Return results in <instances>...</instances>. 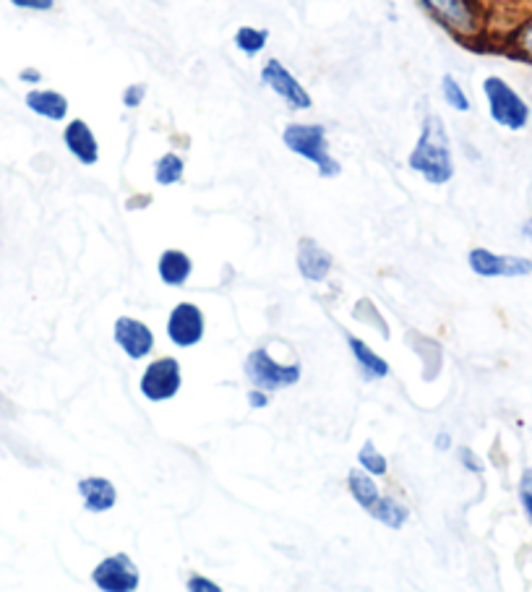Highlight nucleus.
Masks as SVG:
<instances>
[{"mask_svg": "<svg viewBox=\"0 0 532 592\" xmlns=\"http://www.w3.org/2000/svg\"><path fill=\"white\" fill-rule=\"evenodd\" d=\"M183 389V368L178 358H154L139 379V392L147 402H170Z\"/></svg>", "mask_w": 532, "mask_h": 592, "instance_id": "6", "label": "nucleus"}, {"mask_svg": "<svg viewBox=\"0 0 532 592\" xmlns=\"http://www.w3.org/2000/svg\"><path fill=\"white\" fill-rule=\"evenodd\" d=\"M243 373L256 389L264 392H277V389H290L303 379V366L300 363H280L269 350L256 347L246 355Z\"/></svg>", "mask_w": 532, "mask_h": 592, "instance_id": "5", "label": "nucleus"}, {"mask_svg": "<svg viewBox=\"0 0 532 592\" xmlns=\"http://www.w3.org/2000/svg\"><path fill=\"white\" fill-rule=\"evenodd\" d=\"M358 467L360 470H366V473H371L373 478H384V475H389V459L376 449L373 441H363V446H360Z\"/></svg>", "mask_w": 532, "mask_h": 592, "instance_id": "24", "label": "nucleus"}, {"mask_svg": "<svg viewBox=\"0 0 532 592\" xmlns=\"http://www.w3.org/2000/svg\"><path fill=\"white\" fill-rule=\"evenodd\" d=\"M19 81H24V84H32V87H37V84H42V71H40V68H34V66L21 68V71H19Z\"/></svg>", "mask_w": 532, "mask_h": 592, "instance_id": "30", "label": "nucleus"}, {"mask_svg": "<svg viewBox=\"0 0 532 592\" xmlns=\"http://www.w3.org/2000/svg\"><path fill=\"white\" fill-rule=\"evenodd\" d=\"M266 42H269V29L251 27V24H243V27L235 29L233 45L238 53L248 55V58H256L266 50Z\"/></svg>", "mask_w": 532, "mask_h": 592, "instance_id": "22", "label": "nucleus"}, {"mask_svg": "<svg viewBox=\"0 0 532 592\" xmlns=\"http://www.w3.org/2000/svg\"><path fill=\"white\" fill-rule=\"evenodd\" d=\"M418 6L459 45L478 47L496 40L491 0H418Z\"/></svg>", "mask_w": 532, "mask_h": 592, "instance_id": "1", "label": "nucleus"}, {"mask_svg": "<svg viewBox=\"0 0 532 592\" xmlns=\"http://www.w3.org/2000/svg\"><path fill=\"white\" fill-rule=\"evenodd\" d=\"M452 446H454V441H452V436H449V433H446V431H441L439 436L433 439V449H436V452H441V454L449 452Z\"/></svg>", "mask_w": 532, "mask_h": 592, "instance_id": "32", "label": "nucleus"}, {"mask_svg": "<svg viewBox=\"0 0 532 592\" xmlns=\"http://www.w3.org/2000/svg\"><path fill=\"white\" fill-rule=\"evenodd\" d=\"M24 105L27 110H32L37 118H45L50 123H63L68 120V110H71V102L63 92L58 89H29L27 97H24Z\"/></svg>", "mask_w": 532, "mask_h": 592, "instance_id": "16", "label": "nucleus"}, {"mask_svg": "<svg viewBox=\"0 0 532 592\" xmlns=\"http://www.w3.org/2000/svg\"><path fill=\"white\" fill-rule=\"evenodd\" d=\"M480 89H483V97H486L488 115H491L496 126L514 131V134L530 126V105L509 81L501 79V76H486Z\"/></svg>", "mask_w": 532, "mask_h": 592, "instance_id": "4", "label": "nucleus"}, {"mask_svg": "<svg viewBox=\"0 0 532 592\" xmlns=\"http://www.w3.org/2000/svg\"><path fill=\"white\" fill-rule=\"evenodd\" d=\"M347 347H350L355 363H358V368L363 371V376H366L368 381L386 379V376L392 373L389 363H386L379 353H373L371 347L360 340V337H353V334H350V337H347Z\"/></svg>", "mask_w": 532, "mask_h": 592, "instance_id": "18", "label": "nucleus"}, {"mask_svg": "<svg viewBox=\"0 0 532 592\" xmlns=\"http://www.w3.org/2000/svg\"><path fill=\"white\" fill-rule=\"evenodd\" d=\"M259 76L261 84H264L266 89H272V92L277 94L290 110H295V113H306V110L313 107V97L308 94V89L300 84L298 76H295L280 58H266Z\"/></svg>", "mask_w": 532, "mask_h": 592, "instance_id": "7", "label": "nucleus"}, {"mask_svg": "<svg viewBox=\"0 0 532 592\" xmlns=\"http://www.w3.org/2000/svg\"><path fill=\"white\" fill-rule=\"evenodd\" d=\"M496 40H499L501 53L519 60V63L532 66V11H527L525 16H519L512 27L506 29V32H501Z\"/></svg>", "mask_w": 532, "mask_h": 592, "instance_id": "15", "label": "nucleus"}, {"mask_svg": "<svg viewBox=\"0 0 532 592\" xmlns=\"http://www.w3.org/2000/svg\"><path fill=\"white\" fill-rule=\"evenodd\" d=\"M204 334H207V319H204V311L196 303L183 300L167 316V340L180 350L201 345Z\"/></svg>", "mask_w": 532, "mask_h": 592, "instance_id": "9", "label": "nucleus"}, {"mask_svg": "<svg viewBox=\"0 0 532 592\" xmlns=\"http://www.w3.org/2000/svg\"><path fill=\"white\" fill-rule=\"evenodd\" d=\"M519 488H530L532 491V470L527 467L525 473H522V478H519Z\"/></svg>", "mask_w": 532, "mask_h": 592, "instance_id": "33", "label": "nucleus"}, {"mask_svg": "<svg viewBox=\"0 0 532 592\" xmlns=\"http://www.w3.org/2000/svg\"><path fill=\"white\" fill-rule=\"evenodd\" d=\"M157 274L167 287H183L188 285L193 274V259L186 251H178V248H167L162 251L160 261H157Z\"/></svg>", "mask_w": 532, "mask_h": 592, "instance_id": "17", "label": "nucleus"}, {"mask_svg": "<svg viewBox=\"0 0 532 592\" xmlns=\"http://www.w3.org/2000/svg\"><path fill=\"white\" fill-rule=\"evenodd\" d=\"M8 3L21 11H37V14H47L55 8V0H8Z\"/></svg>", "mask_w": 532, "mask_h": 592, "instance_id": "28", "label": "nucleus"}, {"mask_svg": "<svg viewBox=\"0 0 532 592\" xmlns=\"http://www.w3.org/2000/svg\"><path fill=\"white\" fill-rule=\"evenodd\" d=\"M92 585L102 592H133L139 590L141 572L128 553H113L92 569Z\"/></svg>", "mask_w": 532, "mask_h": 592, "instance_id": "8", "label": "nucleus"}, {"mask_svg": "<svg viewBox=\"0 0 532 592\" xmlns=\"http://www.w3.org/2000/svg\"><path fill=\"white\" fill-rule=\"evenodd\" d=\"M347 491H350V496H353L355 504L363 512H368L381 499V488L376 483V478L371 473H366V470H360V467L358 470H350V475H347Z\"/></svg>", "mask_w": 532, "mask_h": 592, "instance_id": "19", "label": "nucleus"}, {"mask_svg": "<svg viewBox=\"0 0 532 592\" xmlns=\"http://www.w3.org/2000/svg\"><path fill=\"white\" fill-rule=\"evenodd\" d=\"M519 504H522V512H525L527 522L532 525V491L530 488H519Z\"/></svg>", "mask_w": 532, "mask_h": 592, "instance_id": "31", "label": "nucleus"}, {"mask_svg": "<svg viewBox=\"0 0 532 592\" xmlns=\"http://www.w3.org/2000/svg\"><path fill=\"white\" fill-rule=\"evenodd\" d=\"M441 97H444V102L452 107L454 113H470L473 110V102L467 97L465 87L452 74L441 76Z\"/></svg>", "mask_w": 532, "mask_h": 592, "instance_id": "23", "label": "nucleus"}, {"mask_svg": "<svg viewBox=\"0 0 532 592\" xmlns=\"http://www.w3.org/2000/svg\"><path fill=\"white\" fill-rule=\"evenodd\" d=\"M248 407H251V410H266V407H269V394H266L264 389H256V386H253L251 392H248Z\"/></svg>", "mask_w": 532, "mask_h": 592, "instance_id": "29", "label": "nucleus"}, {"mask_svg": "<svg viewBox=\"0 0 532 592\" xmlns=\"http://www.w3.org/2000/svg\"><path fill=\"white\" fill-rule=\"evenodd\" d=\"M186 590L188 592H222V587L217 585V582H212L209 577H204V574H191V577L186 579Z\"/></svg>", "mask_w": 532, "mask_h": 592, "instance_id": "27", "label": "nucleus"}, {"mask_svg": "<svg viewBox=\"0 0 532 592\" xmlns=\"http://www.w3.org/2000/svg\"><path fill=\"white\" fill-rule=\"evenodd\" d=\"M407 167L431 186H446L454 178L452 141L446 134L444 120L436 113H428L420 123L418 141L407 157Z\"/></svg>", "mask_w": 532, "mask_h": 592, "instance_id": "2", "label": "nucleus"}, {"mask_svg": "<svg viewBox=\"0 0 532 592\" xmlns=\"http://www.w3.org/2000/svg\"><path fill=\"white\" fill-rule=\"evenodd\" d=\"M282 144L295 157L311 162L319 178L329 180L342 173V165L329 152V134L321 123H287L282 128Z\"/></svg>", "mask_w": 532, "mask_h": 592, "instance_id": "3", "label": "nucleus"}, {"mask_svg": "<svg viewBox=\"0 0 532 592\" xmlns=\"http://www.w3.org/2000/svg\"><path fill=\"white\" fill-rule=\"evenodd\" d=\"M295 264L303 280L308 282H324L332 274L334 259L332 253L321 248L313 238H303L298 243V253H295Z\"/></svg>", "mask_w": 532, "mask_h": 592, "instance_id": "13", "label": "nucleus"}, {"mask_svg": "<svg viewBox=\"0 0 532 592\" xmlns=\"http://www.w3.org/2000/svg\"><path fill=\"white\" fill-rule=\"evenodd\" d=\"M186 175V160L178 152H165L154 162V183L162 188L178 186Z\"/></svg>", "mask_w": 532, "mask_h": 592, "instance_id": "21", "label": "nucleus"}, {"mask_svg": "<svg viewBox=\"0 0 532 592\" xmlns=\"http://www.w3.org/2000/svg\"><path fill=\"white\" fill-rule=\"evenodd\" d=\"M467 264L478 277H527L532 274V259L527 256H504V253H493L488 248H473L467 253Z\"/></svg>", "mask_w": 532, "mask_h": 592, "instance_id": "10", "label": "nucleus"}, {"mask_svg": "<svg viewBox=\"0 0 532 592\" xmlns=\"http://www.w3.org/2000/svg\"><path fill=\"white\" fill-rule=\"evenodd\" d=\"M76 491L81 496V504L89 514H105L118 504V488L113 480L102 478V475H87L76 483Z\"/></svg>", "mask_w": 532, "mask_h": 592, "instance_id": "14", "label": "nucleus"}, {"mask_svg": "<svg viewBox=\"0 0 532 592\" xmlns=\"http://www.w3.org/2000/svg\"><path fill=\"white\" fill-rule=\"evenodd\" d=\"M63 144L79 165L92 167L100 162V141H97L92 126L84 118L68 120L66 128H63Z\"/></svg>", "mask_w": 532, "mask_h": 592, "instance_id": "12", "label": "nucleus"}, {"mask_svg": "<svg viewBox=\"0 0 532 592\" xmlns=\"http://www.w3.org/2000/svg\"><path fill=\"white\" fill-rule=\"evenodd\" d=\"M144 100H147V84H128L123 94H120V102H123L126 110H139Z\"/></svg>", "mask_w": 532, "mask_h": 592, "instance_id": "25", "label": "nucleus"}, {"mask_svg": "<svg viewBox=\"0 0 532 592\" xmlns=\"http://www.w3.org/2000/svg\"><path fill=\"white\" fill-rule=\"evenodd\" d=\"M522 235H525V238L532 243V217L525 222V225H522Z\"/></svg>", "mask_w": 532, "mask_h": 592, "instance_id": "34", "label": "nucleus"}, {"mask_svg": "<svg viewBox=\"0 0 532 592\" xmlns=\"http://www.w3.org/2000/svg\"><path fill=\"white\" fill-rule=\"evenodd\" d=\"M459 462H462V467H465L467 473H473V475L486 473V465L480 462V457L470 449V446H459Z\"/></svg>", "mask_w": 532, "mask_h": 592, "instance_id": "26", "label": "nucleus"}, {"mask_svg": "<svg viewBox=\"0 0 532 592\" xmlns=\"http://www.w3.org/2000/svg\"><path fill=\"white\" fill-rule=\"evenodd\" d=\"M113 340L128 360H144L154 353V332L144 321L120 316L113 324Z\"/></svg>", "mask_w": 532, "mask_h": 592, "instance_id": "11", "label": "nucleus"}, {"mask_svg": "<svg viewBox=\"0 0 532 592\" xmlns=\"http://www.w3.org/2000/svg\"><path fill=\"white\" fill-rule=\"evenodd\" d=\"M368 514H371L376 522H381V525L392 527V530H402V527L407 525V519H410V509H407L402 501L392 499V496H384V493H381V499L368 509Z\"/></svg>", "mask_w": 532, "mask_h": 592, "instance_id": "20", "label": "nucleus"}]
</instances>
